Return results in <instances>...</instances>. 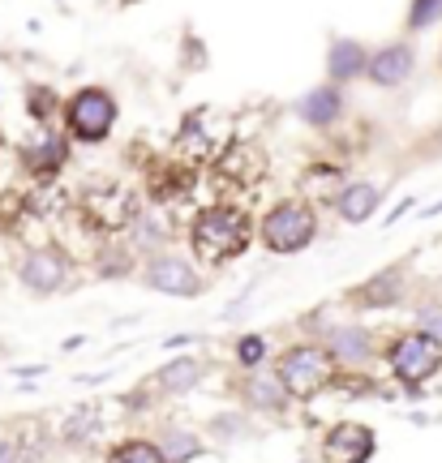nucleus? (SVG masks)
<instances>
[{
  "label": "nucleus",
  "instance_id": "1",
  "mask_svg": "<svg viewBox=\"0 0 442 463\" xmlns=\"http://www.w3.org/2000/svg\"><path fill=\"white\" fill-rule=\"evenodd\" d=\"M189 245L207 266L228 262L249 245V219L236 206H207L189 223Z\"/></svg>",
  "mask_w": 442,
  "mask_h": 463
},
{
  "label": "nucleus",
  "instance_id": "2",
  "mask_svg": "<svg viewBox=\"0 0 442 463\" xmlns=\"http://www.w3.org/2000/svg\"><path fill=\"white\" fill-rule=\"evenodd\" d=\"M78 211L95 232L116 236V232H125L138 219V198L120 181H99L78 198Z\"/></svg>",
  "mask_w": 442,
  "mask_h": 463
},
{
  "label": "nucleus",
  "instance_id": "3",
  "mask_svg": "<svg viewBox=\"0 0 442 463\" xmlns=\"http://www.w3.org/2000/svg\"><path fill=\"white\" fill-rule=\"evenodd\" d=\"M331 373H335V361H331L327 347L305 344V347H288V352H283L275 378H279V386H283L288 395L310 399V395H318V391L327 386Z\"/></svg>",
  "mask_w": 442,
  "mask_h": 463
},
{
  "label": "nucleus",
  "instance_id": "4",
  "mask_svg": "<svg viewBox=\"0 0 442 463\" xmlns=\"http://www.w3.org/2000/svg\"><path fill=\"white\" fill-rule=\"evenodd\" d=\"M313 241V211L305 202H283L263 219V245L275 253H296Z\"/></svg>",
  "mask_w": 442,
  "mask_h": 463
},
{
  "label": "nucleus",
  "instance_id": "5",
  "mask_svg": "<svg viewBox=\"0 0 442 463\" xmlns=\"http://www.w3.org/2000/svg\"><path fill=\"white\" fill-rule=\"evenodd\" d=\"M391 364L404 382H426L442 369V339L426 331H412L391 344Z\"/></svg>",
  "mask_w": 442,
  "mask_h": 463
},
{
  "label": "nucleus",
  "instance_id": "6",
  "mask_svg": "<svg viewBox=\"0 0 442 463\" xmlns=\"http://www.w3.org/2000/svg\"><path fill=\"white\" fill-rule=\"evenodd\" d=\"M112 120H116V103L108 90H82L69 103V129L82 142H103L108 129H112Z\"/></svg>",
  "mask_w": 442,
  "mask_h": 463
},
{
  "label": "nucleus",
  "instance_id": "7",
  "mask_svg": "<svg viewBox=\"0 0 442 463\" xmlns=\"http://www.w3.org/2000/svg\"><path fill=\"white\" fill-rule=\"evenodd\" d=\"M17 275H22V283L31 288V292H56V288H65L69 279V262L61 249H34V253H26L22 258V266H17Z\"/></svg>",
  "mask_w": 442,
  "mask_h": 463
},
{
  "label": "nucleus",
  "instance_id": "8",
  "mask_svg": "<svg viewBox=\"0 0 442 463\" xmlns=\"http://www.w3.org/2000/svg\"><path fill=\"white\" fill-rule=\"evenodd\" d=\"M266 172V155L249 142H236L219 155V184H236V189H249Z\"/></svg>",
  "mask_w": 442,
  "mask_h": 463
},
{
  "label": "nucleus",
  "instance_id": "9",
  "mask_svg": "<svg viewBox=\"0 0 442 463\" xmlns=\"http://www.w3.org/2000/svg\"><path fill=\"white\" fill-rule=\"evenodd\" d=\"M370 455H374V433L365 425H335L327 433V447H322L327 463H365Z\"/></svg>",
  "mask_w": 442,
  "mask_h": 463
},
{
  "label": "nucleus",
  "instance_id": "10",
  "mask_svg": "<svg viewBox=\"0 0 442 463\" xmlns=\"http://www.w3.org/2000/svg\"><path fill=\"white\" fill-rule=\"evenodd\" d=\"M22 159H26V167H31L34 176H52V172H61V164H65V137L56 129H39L26 142Z\"/></svg>",
  "mask_w": 442,
  "mask_h": 463
},
{
  "label": "nucleus",
  "instance_id": "11",
  "mask_svg": "<svg viewBox=\"0 0 442 463\" xmlns=\"http://www.w3.org/2000/svg\"><path fill=\"white\" fill-rule=\"evenodd\" d=\"M147 283L159 288V292H172V297H194L197 288H202L194 275V266L177 262V258H155L147 270Z\"/></svg>",
  "mask_w": 442,
  "mask_h": 463
},
{
  "label": "nucleus",
  "instance_id": "12",
  "mask_svg": "<svg viewBox=\"0 0 442 463\" xmlns=\"http://www.w3.org/2000/svg\"><path fill=\"white\" fill-rule=\"evenodd\" d=\"M408 73H412V52L404 48V43H391V48H382L374 61H370V78H374L378 86H399Z\"/></svg>",
  "mask_w": 442,
  "mask_h": 463
},
{
  "label": "nucleus",
  "instance_id": "13",
  "mask_svg": "<svg viewBox=\"0 0 442 463\" xmlns=\"http://www.w3.org/2000/svg\"><path fill=\"white\" fill-rule=\"evenodd\" d=\"M331 78L335 82H344V78H357L360 69H365V48L360 43H352V39H340V43H331Z\"/></svg>",
  "mask_w": 442,
  "mask_h": 463
},
{
  "label": "nucleus",
  "instance_id": "14",
  "mask_svg": "<svg viewBox=\"0 0 442 463\" xmlns=\"http://www.w3.org/2000/svg\"><path fill=\"white\" fill-rule=\"evenodd\" d=\"M335 202H340V215H344L348 223H365L378 206V189L374 184H352V189H344Z\"/></svg>",
  "mask_w": 442,
  "mask_h": 463
},
{
  "label": "nucleus",
  "instance_id": "15",
  "mask_svg": "<svg viewBox=\"0 0 442 463\" xmlns=\"http://www.w3.org/2000/svg\"><path fill=\"white\" fill-rule=\"evenodd\" d=\"M189 189V167L185 164H159L150 172V194L155 198H180Z\"/></svg>",
  "mask_w": 442,
  "mask_h": 463
},
{
  "label": "nucleus",
  "instance_id": "16",
  "mask_svg": "<svg viewBox=\"0 0 442 463\" xmlns=\"http://www.w3.org/2000/svg\"><path fill=\"white\" fill-rule=\"evenodd\" d=\"M301 116L310 120V125H331L335 116H340V95L335 90H310L305 99H301Z\"/></svg>",
  "mask_w": 442,
  "mask_h": 463
},
{
  "label": "nucleus",
  "instance_id": "17",
  "mask_svg": "<svg viewBox=\"0 0 442 463\" xmlns=\"http://www.w3.org/2000/svg\"><path fill=\"white\" fill-rule=\"evenodd\" d=\"M112 463H168V459H164V450L150 447V442H125L112 455Z\"/></svg>",
  "mask_w": 442,
  "mask_h": 463
},
{
  "label": "nucleus",
  "instance_id": "18",
  "mask_svg": "<svg viewBox=\"0 0 442 463\" xmlns=\"http://www.w3.org/2000/svg\"><path fill=\"white\" fill-rule=\"evenodd\" d=\"M197 382V364L194 361H177L164 369V378H159V386L164 391H185V386H194Z\"/></svg>",
  "mask_w": 442,
  "mask_h": 463
},
{
  "label": "nucleus",
  "instance_id": "19",
  "mask_svg": "<svg viewBox=\"0 0 442 463\" xmlns=\"http://www.w3.org/2000/svg\"><path fill=\"white\" fill-rule=\"evenodd\" d=\"M438 17H442V0H417L412 14H408V26L412 31H426V26H434Z\"/></svg>",
  "mask_w": 442,
  "mask_h": 463
},
{
  "label": "nucleus",
  "instance_id": "20",
  "mask_svg": "<svg viewBox=\"0 0 442 463\" xmlns=\"http://www.w3.org/2000/svg\"><path fill=\"white\" fill-rule=\"evenodd\" d=\"M249 395L258 399V403H266V408H279L283 386H279V378H254V382H249Z\"/></svg>",
  "mask_w": 442,
  "mask_h": 463
},
{
  "label": "nucleus",
  "instance_id": "21",
  "mask_svg": "<svg viewBox=\"0 0 442 463\" xmlns=\"http://www.w3.org/2000/svg\"><path fill=\"white\" fill-rule=\"evenodd\" d=\"M335 352H340L344 361H360V356H365V335L340 331V335H335Z\"/></svg>",
  "mask_w": 442,
  "mask_h": 463
},
{
  "label": "nucleus",
  "instance_id": "22",
  "mask_svg": "<svg viewBox=\"0 0 442 463\" xmlns=\"http://www.w3.org/2000/svg\"><path fill=\"white\" fill-rule=\"evenodd\" d=\"M159 450H164V459H180V455H189V450H194V442H189L185 433H168V442Z\"/></svg>",
  "mask_w": 442,
  "mask_h": 463
},
{
  "label": "nucleus",
  "instance_id": "23",
  "mask_svg": "<svg viewBox=\"0 0 442 463\" xmlns=\"http://www.w3.org/2000/svg\"><path fill=\"white\" fill-rule=\"evenodd\" d=\"M258 356H263V339H245V344H241V361L254 364Z\"/></svg>",
  "mask_w": 442,
  "mask_h": 463
},
{
  "label": "nucleus",
  "instance_id": "24",
  "mask_svg": "<svg viewBox=\"0 0 442 463\" xmlns=\"http://www.w3.org/2000/svg\"><path fill=\"white\" fill-rule=\"evenodd\" d=\"M52 108V99H48V90H31V112L34 116H43Z\"/></svg>",
  "mask_w": 442,
  "mask_h": 463
},
{
  "label": "nucleus",
  "instance_id": "25",
  "mask_svg": "<svg viewBox=\"0 0 442 463\" xmlns=\"http://www.w3.org/2000/svg\"><path fill=\"white\" fill-rule=\"evenodd\" d=\"M421 322H426L434 335H442V309H426V314H421Z\"/></svg>",
  "mask_w": 442,
  "mask_h": 463
},
{
  "label": "nucleus",
  "instance_id": "26",
  "mask_svg": "<svg viewBox=\"0 0 442 463\" xmlns=\"http://www.w3.org/2000/svg\"><path fill=\"white\" fill-rule=\"evenodd\" d=\"M0 463H14V447L9 442H0Z\"/></svg>",
  "mask_w": 442,
  "mask_h": 463
},
{
  "label": "nucleus",
  "instance_id": "27",
  "mask_svg": "<svg viewBox=\"0 0 442 463\" xmlns=\"http://www.w3.org/2000/svg\"><path fill=\"white\" fill-rule=\"evenodd\" d=\"M0 150H5V137H0Z\"/></svg>",
  "mask_w": 442,
  "mask_h": 463
}]
</instances>
